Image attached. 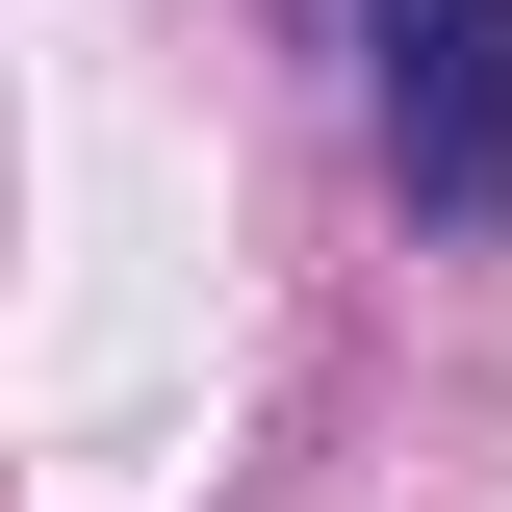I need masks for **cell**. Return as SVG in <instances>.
Returning <instances> with one entry per match:
<instances>
[{"instance_id":"1","label":"cell","mask_w":512,"mask_h":512,"mask_svg":"<svg viewBox=\"0 0 512 512\" xmlns=\"http://www.w3.org/2000/svg\"><path fill=\"white\" fill-rule=\"evenodd\" d=\"M359 128L410 231H512V0H359Z\"/></svg>"}]
</instances>
